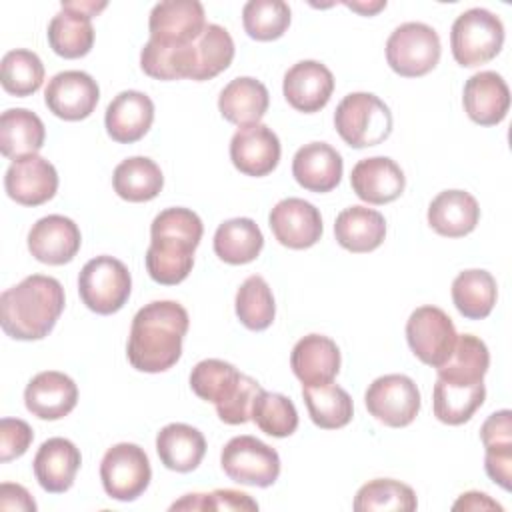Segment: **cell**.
Here are the masks:
<instances>
[{"mask_svg": "<svg viewBox=\"0 0 512 512\" xmlns=\"http://www.w3.org/2000/svg\"><path fill=\"white\" fill-rule=\"evenodd\" d=\"M188 312L174 300H156L142 306L128 336V362L148 374L172 368L182 356V340L188 332Z\"/></svg>", "mask_w": 512, "mask_h": 512, "instance_id": "6da1fadb", "label": "cell"}, {"mask_svg": "<svg viewBox=\"0 0 512 512\" xmlns=\"http://www.w3.org/2000/svg\"><path fill=\"white\" fill-rule=\"evenodd\" d=\"M202 220L188 208H166L150 226V246L146 250V270L150 278L164 286L180 284L194 266V250L202 240Z\"/></svg>", "mask_w": 512, "mask_h": 512, "instance_id": "7a4b0ae2", "label": "cell"}, {"mask_svg": "<svg viewBox=\"0 0 512 512\" xmlns=\"http://www.w3.org/2000/svg\"><path fill=\"white\" fill-rule=\"evenodd\" d=\"M64 310L62 284L44 274L26 276L0 296V324L14 340H40Z\"/></svg>", "mask_w": 512, "mask_h": 512, "instance_id": "3957f363", "label": "cell"}, {"mask_svg": "<svg viewBox=\"0 0 512 512\" xmlns=\"http://www.w3.org/2000/svg\"><path fill=\"white\" fill-rule=\"evenodd\" d=\"M192 392L216 406V414L224 424H244L250 420V410L262 386L238 372L230 362L206 358L190 372Z\"/></svg>", "mask_w": 512, "mask_h": 512, "instance_id": "277c9868", "label": "cell"}, {"mask_svg": "<svg viewBox=\"0 0 512 512\" xmlns=\"http://www.w3.org/2000/svg\"><path fill=\"white\" fill-rule=\"evenodd\" d=\"M334 126L340 138L352 148L376 146L390 136L392 114L378 96L352 92L336 106Z\"/></svg>", "mask_w": 512, "mask_h": 512, "instance_id": "5b68a950", "label": "cell"}, {"mask_svg": "<svg viewBox=\"0 0 512 512\" xmlns=\"http://www.w3.org/2000/svg\"><path fill=\"white\" fill-rule=\"evenodd\" d=\"M502 44V20L486 8H470L462 12L452 24V56L464 68H474L490 62L502 50Z\"/></svg>", "mask_w": 512, "mask_h": 512, "instance_id": "8992f818", "label": "cell"}, {"mask_svg": "<svg viewBox=\"0 0 512 512\" xmlns=\"http://www.w3.org/2000/svg\"><path fill=\"white\" fill-rule=\"evenodd\" d=\"M132 278L124 262L112 256L88 260L78 276V292L86 308L108 316L118 312L130 298Z\"/></svg>", "mask_w": 512, "mask_h": 512, "instance_id": "52a82bcc", "label": "cell"}, {"mask_svg": "<svg viewBox=\"0 0 512 512\" xmlns=\"http://www.w3.org/2000/svg\"><path fill=\"white\" fill-rule=\"evenodd\" d=\"M440 52L438 32L424 22L400 24L386 42L388 66L404 78H418L434 70Z\"/></svg>", "mask_w": 512, "mask_h": 512, "instance_id": "ba28073f", "label": "cell"}, {"mask_svg": "<svg viewBox=\"0 0 512 512\" xmlns=\"http://www.w3.org/2000/svg\"><path fill=\"white\" fill-rule=\"evenodd\" d=\"M220 466L224 474L246 486L268 488L280 476L278 452L254 436H234L222 448Z\"/></svg>", "mask_w": 512, "mask_h": 512, "instance_id": "9c48e42d", "label": "cell"}, {"mask_svg": "<svg viewBox=\"0 0 512 512\" xmlns=\"http://www.w3.org/2000/svg\"><path fill=\"white\" fill-rule=\"evenodd\" d=\"M152 478L150 460L138 444L120 442L106 450L100 462L104 492L120 502H132L144 494Z\"/></svg>", "mask_w": 512, "mask_h": 512, "instance_id": "30bf717a", "label": "cell"}, {"mask_svg": "<svg viewBox=\"0 0 512 512\" xmlns=\"http://www.w3.org/2000/svg\"><path fill=\"white\" fill-rule=\"evenodd\" d=\"M456 328L450 316L438 306L416 308L406 322V340L414 356L438 368L448 360L456 344Z\"/></svg>", "mask_w": 512, "mask_h": 512, "instance_id": "8fae6325", "label": "cell"}, {"mask_svg": "<svg viewBox=\"0 0 512 512\" xmlns=\"http://www.w3.org/2000/svg\"><path fill=\"white\" fill-rule=\"evenodd\" d=\"M364 402L378 422L390 428H404L420 412V390L410 376L386 374L368 386Z\"/></svg>", "mask_w": 512, "mask_h": 512, "instance_id": "7c38bea8", "label": "cell"}, {"mask_svg": "<svg viewBox=\"0 0 512 512\" xmlns=\"http://www.w3.org/2000/svg\"><path fill=\"white\" fill-rule=\"evenodd\" d=\"M106 2L74 0L62 2L60 12L48 24V44L62 58H82L94 46L92 16L102 12Z\"/></svg>", "mask_w": 512, "mask_h": 512, "instance_id": "4fadbf2b", "label": "cell"}, {"mask_svg": "<svg viewBox=\"0 0 512 512\" xmlns=\"http://www.w3.org/2000/svg\"><path fill=\"white\" fill-rule=\"evenodd\" d=\"M206 28L204 6L198 0L158 2L148 20L150 40L162 46H184L198 40Z\"/></svg>", "mask_w": 512, "mask_h": 512, "instance_id": "5bb4252c", "label": "cell"}, {"mask_svg": "<svg viewBox=\"0 0 512 512\" xmlns=\"http://www.w3.org/2000/svg\"><path fill=\"white\" fill-rule=\"evenodd\" d=\"M100 100V88L96 80L82 70H64L50 78L44 90V102L48 110L62 120L88 118Z\"/></svg>", "mask_w": 512, "mask_h": 512, "instance_id": "9a60e30c", "label": "cell"}, {"mask_svg": "<svg viewBox=\"0 0 512 512\" xmlns=\"http://www.w3.org/2000/svg\"><path fill=\"white\" fill-rule=\"evenodd\" d=\"M274 238L292 250L314 246L322 236L320 210L302 198L280 200L268 216Z\"/></svg>", "mask_w": 512, "mask_h": 512, "instance_id": "2e32d148", "label": "cell"}, {"mask_svg": "<svg viewBox=\"0 0 512 512\" xmlns=\"http://www.w3.org/2000/svg\"><path fill=\"white\" fill-rule=\"evenodd\" d=\"M6 194L22 206H40L54 198L58 190V172L42 156L14 160L4 176Z\"/></svg>", "mask_w": 512, "mask_h": 512, "instance_id": "e0dca14e", "label": "cell"}, {"mask_svg": "<svg viewBox=\"0 0 512 512\" xmlns=\"http://www.w3.org/2000/svg\"><path fill=\"white\" fill-rule=\"evenodd\" d=\"M82 244L80 228L74 220L62 214H48L40 218L28 232L30 254L50 266H60L70 262Z\"/></svg>", "mask_w": 512, "mask_h": 512, "instance_id": "ac0fdd59", "label": "cell"}, {"mask_svg": "<svg viewBox=\"0 0 512 512\" xmlns=\"http://www.w3.org/2000/svg\"><path fill=\"white\" fill-rule=\"evenodd\" d=\"M282 92L294 110L312 114L328 104L334 92V76L318 60H300L284 74Z\"/></svg>", "mask_w": 512, "mask_h": 512, "instance_id": "d6986e66", "label": "cell"}, {"mask_svg": "<svg viewBox=\"0 0 512 512\" xmlns=\"http://www.w3.org/2000/svg\"><path fill=\"white\" fill-rule=\"evenodd\" d=\"M280 140L264 124L244 126L230 140V160L246 176H266L280 162Z\"/></svg>", "mask_w": 512, "mask_h": 512, "instance_id": "ffe728a7", "label": "cell"}, {"mask_svg": "<svg viewBox=\"0 0 512 512\" xmlns=\"http://www.w3.org/2000/svg\"><path fill=\"white\" fill-rule=\"evenodd\" d=\"M78 402V386L64 372L46 370L36 374L26 390L24 404L40 420H60L68 416Z\"/></svg>", "mask_w": 512, "mask_h": 512, "instance_id": "44dd1931", "label": "cell"}, {"mask_svg": "<svg viewBox=\"0 0 512 512\" xmlns=\"http://www.w3.org/2000/svg\"><path fill=\"white\" fill-rule=\"evenodd\" d=\"M462 104L472 122L480 126H496L508 114L510 90L500 74L492 70L476 72L464 84Z\"/></svg>", "mask_w": 512, "mask_h": 512, "instance_id": "7402d4cb", "label": "cell"}, {"mask_svg": "<svg viewBox=\"0 0 512 512\" xmlns=\"http://www.w3.org/2000/svg\"><path fill=\"white\" fill-rule=\"evenodd\" d=\"M350 184L360 200L378 206L396 200L404 192L406 176L392 158L372 156L356 162Z\"/></svg>", "mask_w": 512, "mask_h": 512, "instance_id": "603a6c76", "label": "cell"}, {"mask_svg": "<svg viewBox=\"0 0 512 512\" xmlns=\"http://www.w3.org/2000/svg\"><path fill=\"white\" fill-rule=\"evenodd\" d=\"M80 464L82 456L76 444L56 436L40 444L32 468L42 490L50 494H62L72 488Z\"/></svg>", "mask_w": 512, "mask_h": 512, "instance_id": "cb8c5ba5", "label": "cell"}, {"mask_svg": "<svg viewBox=\"0 0 512 512\" xmlns=\"http://www.w3.org/2000/svg\"><path fill=\"white\" fill-rule=\"evenodd\" d=\"M154 122V102L138 90H124L106 108L104 124L114 142H138Z\"/></svg>", "mask_w": 512, "mask_h": 512, "instance_id": "d4e9b609", "label": "cell"}, {"mask_svg": "<svg viewBox=\"0 0 512 512\" xmlns=\"http://www.w3.org/2000/svg\"><path fill=\"white\" fill-rule=\"evenodd\" d=\"M290 366L302 386L326 384L332 382L340 370V350L332 338L308 334L294 344Z\"/></svg>", "mask_w": 512, "mask_h": 512, "instance_id": "484cf974", "label": "cell"}, {"mask_svg": "<svg viewBox=\"0 0 512 512\" xmlns=\"http://www.w3.org/2000/svg\"><path fill=\"white\" fill-rule=\"evenodd\" d=\"M342 170V156L326 142L304 144L292 160V176L308 192L334 190L340 184Z\"/></svg>", "mask_w": 512, "mask_h": 512, "instance_id": "4316f807", "label": "cell"}, {"mask_svg": "<svg viewBox=\"0 0 512 512\" xmlns=\"http://www.w3.org/2000/svg\"><path fill=\"white\" fill-rule=\"evenodd\" d=\"M480 220V206L470 192L444 190L428 206V224L446 238L470 234Z\"/></svg>", "mask_w": 512, "mask_h": 512, "instance_id": "83f0119b", "label": "cell"}, {"mask_svg": "<svg viewBox=\"0 0 512 512\" xmlns=\"http://www.w3.org/2000/svg\"><path fill=\"white\" fill-rule=\"evenodd\" d=\"M270 104L266 86L250 76H240L228 82L218 96V110L224 120L244 128L260 124Z\"/></svg>", "mask_w": 512, "mask_h": 512, "instance_id": "f1b7e54d", "label": "cell"}, {"mask_svg": "<svg viewBox=\"0 0 512 512\" xmlns=\"http://www.w3.org/2000/svg\"><path fill=\"white\" fill-rule=\"evenodd\" d=\"M334 236L336 242L348 252H372L384 242L386 220L374 208L350 206L336 216Z\"/></svg>", "mask_w": 512, "mask_h": 512, "instance_id": "f546056e", "label": "cell"}, {"mask_svg": "<svg viewBox=\"0 0 512 512\" xmlns=\"http://www.w3.org/2000/svg\"><path fill=\"white\" fill-rule=\"evenodd\" d=\"M480 438L486 448L484 468L490 480L504 490H510L512 480V412L498 410L490 414L482 428Z\"/></svg>", "mask_w": 512, "mask_h": 512, "instance_id": "4dcf8cb0", "label": "cell"}, {"mask_svg": "<svg viewBox=\"0 0 512 512\" xmlns=\"http://www.w3.org/2000/svg\"><path fill=\"white\" fill-rule=\"evenodd\" d=\"M156 452L168 470L192 472L206 454V440L198 428L172 422L158 432Z\"/></svg>", "mask_w": 512, "mask_h": 512, "instance_id": "1f68e13d", "label": "cell"}, {"mask_svg": "<svg viewBox=\"0 0 512 512\" xmlns=\"http://www.w3.org/2000/svg\"><path fill=\"white\" fill-rule=\"evenodd\" d=\"M490 366L486 344L472 334L456 338L454 350L444 364L436 368L438 380L452 386H476L484 380Z\"/></svg>", "mask_w": 512, "mask_h": 512, "instance_id": "d6a6232c", "label": "cell"}, {"mask_svg": "<svg viewBox=\"0 0 512 512\" xmlns=\"http://www.w3.org/2000/svg\"><path fill=\"white\" fill-rule=\"evenodd\" d=\"M46 130L42 120L26 108H10L0 116V150L10 160L38 154Z\"/></svg>", "mask_w": 512, "mask_h": 512, "instance_id": "836d02e7", "label": "cell"}, {"mask_svg": "<svg viewBox=\"0 0 512 512\" xmlns=\"http://www.w3.org/2000/svg\"><path fill=\"white\" fill-rule=\"evenodd\" d=\"M114 192L128 202H148L156 198L164 186L160 166L146 156H132L114 168Z\"/></svg>", "mask_w": 512, "mask_h": 512, "instance_id": "e575fe53", "label": "cell"}, {"mask_svg": "<svg viewBox=\"0 0 512 512\" xmlns=\"http://www.w3.org/2000/svg\"><path fill=\"white\" fill-rule=\"evenodd\" d=\"M264 236L252 218H230L216 228L214 252L226 264H248L256 260Z\"/></svg>", "mask_w": 512, "mask_h": 512, "instance_id": "d590c367", "label": "cell"}, {"mask_svg": "<svg viewBox=\"0 0 512 512\" xmlns=\"http://www.w3.org/2000/svg\"><path fill=\"white\" fill-rule=\"evenodd\" d=\"M496 280L486 270H464L452 282V300L468 320L486 318L496 304Z\"/></svg>", "mask_w": 512, "mask_h": 512, "instance_id": "8d00e7d4", "label": "cell"}, {"mask_svg": "<svg viewBox=\"0 0 512 512\" xmlns=\"http://www.w3.org/2000/svg\"><path fill=\"white\" fill-rule=\"evenodd\" d=\"M302 396L310 420L324 430H336L352 420L354 404L350 394L338 384L326 382L318 386H302Z\"/></svg>", "mask_w": 512, "mask_h": 512, "instance_id": "74e56055", "label": "cell"}, {"mask_svg": "<svg viewBox=\"0 0 512 512\" xmlns=\"http://www.w3.org/2000/svg\"><path fill=\"white\" fill-rule=\"evenodd\" d=\"M484 398V382L476 386H452L436 380L432 392L434 416L448 426H460L474 416V412L484 404Z\"/></svg>", "mask_w": 512, "mask_h": 512, "instance_id": "f35d334b", "label": "cell"}, {"mask_svg": "<svg viewBox=\"0 0 512 512\" xmlns=\"http://www.w3.org/2000/svg\"><path fill=\"white\" fill-rule=\"evenodd\" d=\"M352 508L356 512H382V510H400L412 512L418 508L414 490L392 478H376L366 482L354 496Z\"/></svg>", "mask_w": 512, "mask_h": 512, "instance_id": "ab89813d", "label": "cell"}, {"mask_svg": "<svg viewBox=\"0 0 512 512\" xmlns=\"http://www.w3.org/2000/svg\"><path fill=\"white\" fill-rule=\"evenodd\" d=\"M236 316L238 320L254 332L266 330L274 316H276V304L272 290L268 282L262 276H248L238 292H236Z\"/></svg>", "mask_w": 512, "mask_h": 512, "instance_id": "60d3db41", "label": "cell"}, {"mask_svg": "<svg viewBox=\"0 0 512 512\" xmlns=\"http://www.w3.org/2000/svg\"><path fill=\"white\" fill-rule=\"evenodd\" d=\"M196 44V68L192 80H210L224 72L234 58V40L220 24H206Z\"/></svg>", "mask_w": 512, "mask_h": 512, "instance_id": "b9f144b4", "label": "cell"}, {"mask_svg": "<svg viewBox=\"0 0 512 512\" xmlns=\"http://www.w3.org/2000/svg\"><path fill=\"white\" fill-rule=\"evenodd\" d=\"M0 82L12 96H30L38 92L44 82V64L32 50H10L4 54L0 64Z\"/></svg>", "mask_w": 512, "mask_h": 512, "instance_id": "7bdbcfd3", "label": "cell"}, {"mask_svg": "<svg viewBox=\"0 0 512 512\" xmlns=\"http://www.w3.org/2000/svg\"><path fill=\"white\" fill-rule=\"evenodd\" d=\"M250 420L268 436L286 438L298 428V412L294 402L278 392L260 390L252 402Z\"/></svg>", "mask_w": 512, "mask_h": 512, "instance_id": "ee69618b", "label": "cell"}, {"mask_svg": "<svg viewBox=\"0 0 512 512\" xmlns=\"http://www.w3.org/2000/svg\"><path fill=\"white\" fill-rule=\"evenodd\" d=\"M242 24L254 40H276L290 26V6L282 0H250L242 8Z\"/></svg>", "mask_w": 512, "mask_h": 512, "instance_id": "f6af8a7d", "label": "cell"}, {"mask_svg": "<svg viewBox=\"0 0 512 512\" xmlns=\"http://www.w3.org/2000/svg\"><path fill=\"white\" fill-rule=\"evenodd\" d=\"M170 510H258V502L238 490H214L210 494H186Z\"/></svg>", "mask_w": 512, "mask_h": 512, "instance_id": "bcb514c9", "label": "cell"}, {"mask_svg": "<svg viewBox=\"0 0 512 512\" xmlns=\"http://www.w3.org/2000/svg\"><path fill=\"white\" fill-rule=\"evenodd\" d=\"M34 432L28 422L20 418L0 420V462L20 458L32 444Z\"/></svg>", "mask_w": 512, "mask_h": 512, "instance_id": "7dc6e473", "label": "cell"}, {"mask_svg": "<svg viewBox=\"0 0 512 512\" xmlns=\"http://www.w3.org/2000/svg\"><path fill=\"white\" fill-rule=\"evenodd\" d=\"M0 510L2 512H8V510L34 512L36 502L24 486L4 482V484H0Z\"/></svg>", "mask_w": 512, "mask_h": 512, "instance_id": "c3c4849f", "label": "cell"}, {"mask_svg": "<svg viewBox=\"0 0 512 512\" xmlns=\"http://www.w3.org/2000/svg\"><path fill=\"white\" fill-rule=\"evenodd\" d=\"M452 508L454 510H498V512H502V506L484 492H464L454 502Z\"/></svg>", "mask_w": 512, "mask_h": 512, "instance_id": "681fc988", "label": "cell"}, {"mask_svg": "<svg viewBox=\"0 0 512 512\" xmlns=\"http://www.w3.org/2000/svg\"><path fill=\"white\" fill-rule=\"evenodd\" d=\"M346 6H348V8H352V10H356V12H360V14H364V16H372V14H376L378 10L386 8V0H384V2H374V4H358V2H346Z\"/></svg>", "mask_w": 512, "mask_h": 512, "instance_id": "f907efd6", "label": "cell"}]
</instances>
